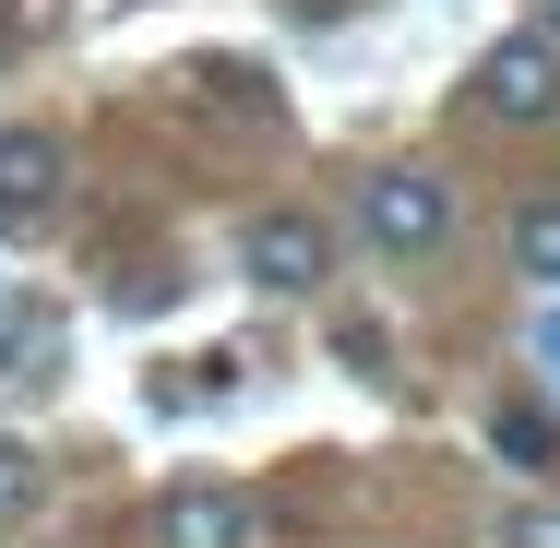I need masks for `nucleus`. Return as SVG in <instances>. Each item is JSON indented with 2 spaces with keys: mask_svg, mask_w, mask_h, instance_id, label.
Segmentation results:
<instances>
[{
  "mask_svg": "<svg viewBox=\"0 0 560 548\" xmlns=\"http://www.w3.org/2000/svg\"><path fill=\"white\" fill-rule=\"evenodd\" d=\"M525 346H537V370L560 382V311H537V334H525Z\"/></svg>",
  "mask_w": 560,
  "mask_h": 548,
  "instance_id": "obj_11",
  "label": "nucleus"
},
{
  "mask_svg": "<svg viewBox=\"0 0 560 548\" xmlns=\"http://www.w3.org/2000/svg\"><path fill=\"white\" fill-rule=\"evenodd\" d=\"M465 96H477V119H501V131H549L560 119V36H537V24L501 36V48L477 60Z\"/></svg>",
  "mask_w": 560,
  "mask_h": 548,
  "instance_id": "obj_2",
  "label": "nucleus"
},
{
  "mask_svg": "<svg viewBox=\"0 0 560 548\" xmlns=\"http://www.w3.org/2000/svg\"><path fill=\"white\" fill-rule=\"evenodd\" d=\"M513 548H560V513H549V501H525V513H513Z\"/></svg>",
  "mask_w": 560,
  "mask_h": 548,
  "instance_id": "obj_10",
  "label": "nucleus"
},
{
  "mask_svg": "<svg viewBox=\"0 0 560 548\" xmlns=\"http://www.w3.org/2000/svg\"><path fill=\"white\" fill-rule=\"evenodd\" d=\"M60 131H36V119H12L0 131V238H36V226L60 215Z\"/></svg>",
  "mask_w": 560,
  "mask_h": 548,
  "instance_id": "obj_3",
  "label": "nucleus"
},
{
  "mask_svg": "<svg viewBox=\"0 0 560 548\" xmlns=\"http://www.w3.org/2000/svg\"><path fill=\"white\" fill-rule=\"evenodd\" d=\"M238 275H250L262 299H311V287L335 275V238H323V215H262L250 238H238Z\"/></svg>",
  "mask_w": 560,
  "mask_h": 548,
  "instance_id": "obj_4",
  "label": "nucleus"
},
{
  "mask_svg": "<svg viewBox=\"0 0 560 548\" xmlns=\"http://www.w3.org/2000/svg\"><path fill=\"white\" fill-rule=\"evenodd\" d=\"M155 548H250V501L238 489H167L155 501Z\"/></svg>",
  "mask_w": 560,
  "mask_h": 548,
  "instance_id": "obj_6",
  "label": "nucleus"
},
{
  "mask_svg": "<svg viewBox=\"0 0 560 548\" xmlns=\"http://www.w3.org/2000/svg\"><path fill=\"white\" fill-rule=\"evenodd\" d=\"M358 226H370V250H394V263H430L453 238V191L442 167H370V191H358Z\"/></svg>",
  "mask_w": 560,
  "mask_h": 548,
  "instance_id": "obj_1",
  "label": "nucleus"
},
{
  "mask_svg": "<svg viewBox=\"0 0 560 548\" xmlns=\"http://www.w3.org/2000/svg\"><path fill=\"white\" fill-rule=\"evenodd\" d=\"M179 96H203V108L250 119V131H275V119H287L275 72H250V60H226V48H191V60H179Z\"/></svg>",
  "mask_w": 560,
  "mask_h": 548,
  "instance_id": "obj_5",
  "label": "nucleus"
},
{
  "mask_svg": "<svg viewBox=\"0 0 560 548\" xmlns=\"http://www.w3.org/2000/svg\"><path fill=\"white\" fill-rule=\"evenodd\" d=\"M549 418H537V406H513V418H501V453H513V465H549Z\"/></svg>",
  "mask_w": 560,
  "mask_h": 548,
  "instance_id": "obj_8",
  "label": "nucleus"
},
{
  "mask_svg": "<svg viewBox=\"0 0 560 548\" xmlns=\"http://www.w3.org/2000/svg\"><path fill=\"white\" fill-rule=\"evenodd\" d=\"M513 263H525L537 287H560V203H525V215H513Z\"/></svg>",
  "mask_w": 560,
  "mask_h": 548,
  "instance_id": "obj_7",
  "label": "nucleus"
},
{
  "mask_svg": "<svg viewBox=\"0 0 560 548\" xmlns=\"http://www.w3.org/2000/svg\"><path fill=\"white\" fill-rule=\"evenodd\" d=\"M24 501H36V453H24V441H0V513H24Z\"/></svg>",
  "mask_w": 560,
  "mask_h": 548,
  "instance_id": "obj_9",
  "label": "nucleus"
},
{
  "mask_svg": "<svg viewBox=\"0 0 560 548\" xmlns=\"http://www.w3.org/2000/svg\"><path fill=\"white\" fill-rule=\"evenodd\" d=\"M537 36H560V0H537Z\"/></svg>",
  "mask_w": 560,
  "mask_h": 548,
  "instance_id": "obj_12",
  "label": "nucleus"
}]
</instances>
